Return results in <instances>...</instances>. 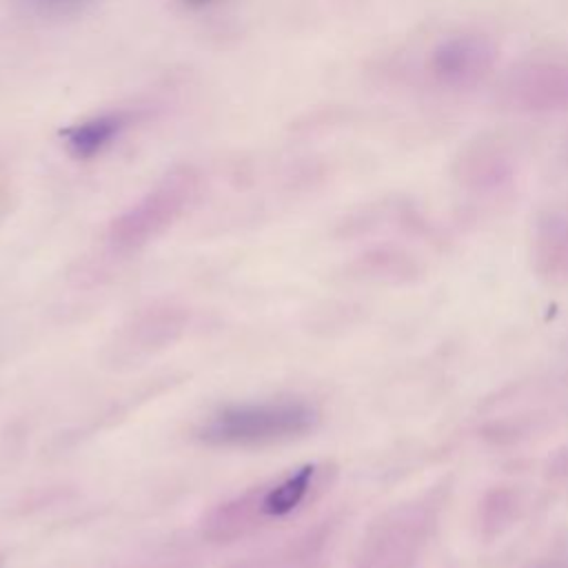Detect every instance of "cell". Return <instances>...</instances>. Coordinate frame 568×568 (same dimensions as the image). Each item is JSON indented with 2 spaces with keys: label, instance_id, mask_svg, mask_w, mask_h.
Listing matches in <instances>:
<instances>
[{
  "label": "cell",
  "instance_id": "4",
  "mask_svg": "<svg viewBox=\"0 0 568 568\" xmlns=\"http://www.w3.org/2000/svg\"><path fill=\"white\" fill-rule=\"evenodd\" d=\"M495 102L517 115L568 111V58L532 53L513 62L497 80Z\"/></svg>",
  "mask_w": 568,
  "mask_h": 568
},
{
  "label": "cell",
  "instance_id": "7",
  "mask_svg": "<svg viewBox=\"0 0 568 568\" xmlns=\"http://www.w3.org/2000/svg\"><path fill=\"white\" fill-rule=\"evenodd\" d=\"M335 544V524L322 521L293 539L262 552L246 557L229 568H326Z\"/></svg>",
  "mask_w": 568,
  "mask_h": 568
},
{
  "label": "cell",
  "instance_id": "2",
  "mask_svg": "<svg viewBox=\"0 0 568 568\" xmlns=\"http://www.w3.org/2000/svg\"><path fill=\"white\" fill-rule=\"evenodd\" d=\"M317 422V408L304 399H268L222 406L193 435L211 448H260L304 437Z\"/></svg>",
  "mask_w": 568,
  "mask_h": 568
},
{
  "label": "cell",
  "instance_id": "5",
  "mask_svg": "<svg viewBox=\"0 0 568 568\" xmlns=\"http://www.w3.org/2000/svg\"><path fill=\"white\" fill-rule=\"evenodd\" d=\"M499 47L481 31H453L435 40L422 58L419 73L439 91H470L497 69Z\"/></svg>",
  "mask_w": 568,
  "mask_h": 568
},
{
  "label": "cell",
  "instance_id": "8",
  "mask_svg": "<svg viewBox=\"0 0 568 568\" xmlns=\"http://www.w3.org/2000/svg\"><path fill=\"white\" fill-rule=\"evenodd\" d=\"M459 166L462 178L479 186H497L513 173L510 155L499 140H479L464 153Z\"/></svg>",
  "mask_w": 568,
  "mask_h": 568
},
{
  "label": "cell",
  "instance_id": "1",
  "mask_svg": "<svg viewBox=\"0 0 568 568\" xmlns=\"http://www.w3.org/2000/svg\"><path fill=\"white\" fill-rule=\"evenodd\" d=\"M335 477L326 462L302 464L211 508L200 532L211 544H233L288 521L320 499Z\"/></svg>",
  "mask_w": 568,
  "mask_h": 568
},
{
  "label": "cell",
  "instance_id": "10",
  "mask_svg": "<svg viewBox=\"0 0 568 568\" xmlns=\"http://www.w3.org/2000/svg\"><path fill=\"white\" fill-rule=\"evenodd\" d=\"M186 4H193V7H202V4H206V2H211V0H184Z\"/></svg>",
  "mask_w": 568,
  "mask_h": 568
},
{
  "label": "cell",
  "instance_id": "9",
  "mask_svg": "<svg viewBox=\"0 0 568 568\" xmlns=\"http://www.w3.org/2000/svg\"><path fill=\"white\" fill-rule=\"evenodd\" d=\"M126 126V118L122 113H102L89 120H82L64 131V140L69 151L75 158H93L102 153Z\"/></svg>",
  "mask_w": 568,
  "mask_h": 568
},
{
  "label": "cell",
  "instance_id": "3",
  "mask_svg": "<svg viewBox=\"0 0 568 568\" xmlns=\"http://www.w3.org/2000/svg\"><path fill=\"white\" fill-rule=\"evenodd\" d=\"M437 515L439 499L433 493L386 510L364 535L351 568H413Z\"/></svg>",
  "mask_w": 568,
  "mask_h": 568
},
{
  "label": "cell",
  "instance_id": "6",
  "mask_svg": "<svg viewBox=\"0 0 568 568\" xmlns=\"http://www.w3.org/2000/svg\"><path fill=\"white\" fill-rule=\"evenodd\" d=\"M193 195L195 180L189 173L171 175L113 220L109 229L111 244L122 251H135L149 244L186 211Z\"/></svg>",
  "mask_w": 568,
  "mask_h": 568
}]
</instances>
